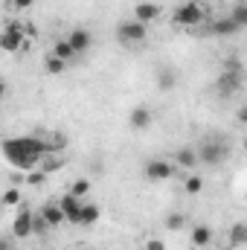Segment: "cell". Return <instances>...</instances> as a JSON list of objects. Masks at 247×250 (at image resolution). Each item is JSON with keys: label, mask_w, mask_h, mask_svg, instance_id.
Masks as SVG:
<instances>
[{"label": "cell", "mask_w": 247, "mask_h": 250, "mask_svg": "<svg viewBox=\"0 0 247 250\" xmlns=\"http://www.w3.org/2000/svg\"><path fill=\"white\" fill-rule=\"evenodd\" d=\"M0 148H3V154H6V160H9L12 166H18V169H35L47 154H53V151H50V143L41 140V137H15V140H3Z\"/></svg>", "instance_id": "cell-1"}, {"label": "cell", "mask_w": 247, "mask_h": 250, "mask_svg": "<svg viewBox=\"0 0 247 250\" xmlns=\"http://www.w3.org/2000/svg\"><path fill=\"white\" fill-rule=\"evenodd\" d=\"M198 154V163H206V166H218L230 157V143L224 137H206L201 140V146L195 148Z\"/></svg>", "instance_id": "cell-2"}, {"label": "cell", "mask_w": 247, "mask_h": 250, "mask_svg": "<svg viewBox=\"0 0 247 250\" xmlns=\"http://www.w3.org/2000/svg\"><path fill=\"white\" fill-rule=\"evenodd\" d=\"M204 18H206V9H204V3H198V0H186L181 3L178 9H175V15H172V21L178 23V26H201L204 23Z\"/></svg>", "instance_id": "cell-3"}, {"label": "cell", "mask_w": 247, "mask_h": 250, "mask_svg": "<svg viewBox=\"0 0 247 250\" xmlns=\"http://www.w3.org/2000/svg\"><path fill=\"white\" fill-rule=\"evenodd\" d=\"M215 90H218L221 96H233V93L242 90V67H239L236 62L224 67V73H221L218 82H215Z\"/></svg>", "instance_id": "cell-4"}, {"label": "cell", "mask_w": 247, "mask_h": 250, "mask_svg": "<svg viewBox=\"0 0 247 250\" xmlns=\"http://www.w3.org/2000/svg\"><path fill=\"white\" fill-rule=\"evenodd\" d=\"M117 38L123 41L125 47L143 44V41L148 38V26L140 23V21H120V23H117Z\"/></svg>", "instance_id": "cell-5"}, {"label": "cell", "mask_w": 247, "mask_h": 250, "mask_svg": "<svg viewBox=\"0 0 247 250\" xmlns=\"http://www.w3.org/2000/svg\"><path fill=\"white\" fill-rule=\"evenodd\" d=\"M0 50H6V53H18V50H23V23H9L3 32H0Z\"/></svg>", "instance_id": "cell-6"}, {"label": "cell", "mask_w": 247, "mask_h": 250, "mask_svg": "<svg viewBox=\"0 0 247 250\" xmlns=\"http://www.w3.org/2000/svg\"><path fill=\"white\" fill-rule=\"evenodd\" d=\"M67 44L73 47V53H76V59H79V56H87V53H90V47H93V35H90L87 29L79 26V29H73V32L67 35Z\"/></svg>", "instance_id": "cell-7"}, {"label": "cell", "mask_w": 247, "mask_h": 250, "mask_svg": "<svg viewBox=\"0 0 247 250\" xmlns=\"http://www.w3.org/2000/svg\"><path fill=\"white\" fill-rule=\"evenodd\" d=\"M143 172H145L148 181H169L175 175V163H169V160H148Z\"/></svg>", "instance_id": "cell-8"}, {"label": "cell", "mask_w": 247, "mask_h": 250, "mask_svg": "<svg viewBox=\"0 0 247 250\" xmlns=\"http://www.w3.org/2000/svg\"><path fill=\"white\" fill-rule=\"evenodd\" d=\"M160 18V6L157 3H151V0H140L137 6H134V21H140V23H151V21H157Z\"/></svg>", "instance_id": "cell-9"}, {"label": "cell", "mask_w": 247, "mask_h": 250, "mask_svg": "<svg viewBox=\"0 0 247 250\" xmlns=\"http://www.w3.org/2000/svg\"><path fill=\"white\" fill-rule=\"evenodd\" d=\"M12 236H15V239H26V236H32V209H26V207H23V209L15 215Z\"/></svg>", "instance_id": "cell-10"}, {"label": "cell", "mask_w": 247, "mask_h": 250, "mask_svg": "<svg viewBox=\"0 0 247 250\" xmlns=\"http://www.w3.org/2000/svg\"><path fill=\"white\" fill-rule=\"evenodd\" d=\"M151 123H154V114H151V108H145V105H137V108L128 114V125H131L134 131H145Z\"/></svg>", "instance_id": "cell-11"}, {"label": "cell", "mask_w": 247, "mask_h": 250, "mask_svg": "<svg viewBox=\"0 0 247 250\" xmlns=\"http://www.w3.org/2000/svg\"><path fill=\"white\" fill-rule=\"evenodd\" d=\"M59 207H62L64 212V221H70V224H76V218H79V207H82V201L79 198H73L70 192L62 195V201H59Z\"/></svg>", "instance_id": "cell-12"}, {"label": "cell", "mask_w": 247, "mask_h": 250, "mask_svg": "<svg viewBox=\"0 0 247 250\" xmlns=\"http://www.w3.org/2000/svg\"><path fill=\"white\" fill-rule=\"evenodd\" d=\"M236 32H242V26L233 18H221V21L212 23V35H218V38H233Z\"/></svg>", "instance_id": "cell-13"}, {"label": "cell", "mask_w": 247, "mask_h": 250, "mask_svg": "<svg viewBox=\"0 0 247 250\" xmlns=\"http://www.w3.org/2000/svg\"><path fill=\"white\" fill-rule=\"evenodd\" d=\"M99 207L96 204H82L79 207V218H76V224H82V227H93L96 221H99Z\"/></svg>", "instance_id": "cell-14"}, {"label": "cell", "mask_w": 247, "mask_h": 250, "mask_svg": "<svg viewBox=\"0 0 247 250\" xmlns=\"http://www.w3.org/2000/svg\"><path fill=\"white\" fill-rule=\"evenodd\" d=\"M41 218L50 224V230H53V227H62V224H64V212H62V207H59V201L47 204V207L41 209Z\"/></svg>", "instance_id": "cell-15"}, {"label": "cell", "mask_w": 247, "mask_h": 250, "mask_svg": "<svg viewBox=\"0 0 247 250\" xmlns=\"http://www.w3.org/2000/svg\"><path fill=\"white\" fill-rule=\"evenodd\" d=\"M175 163H178L181 169H195V166H198V154H195V148H192V146L178 148V151H175Z\"/></svg>", "instance_id": "cell-16"}, {"label": "cell", "mask_w": 247, "mask_h": 250, "mask_svg": "<svg viewBox=\"0 0 247 250\" xmlns=\"http://www.w3.org/2000/svg\"><path fill=\"white\" fill-rule=\"evenodd\" d=\"M157 87H160V90H175V87H178V73H175L172 67H163V70L157 73Z\"/></svg>", "instance_id": "cell-17"}, {"label": "cell", "mask_w": 247, "mask_h": 250, "mask_svg": "<svg viewBox=\"0 0 247 250\" xmlns=\"http://www.w3.org/2000/svg\"><path fill=\"white\" fill-rule=\"evenodd\" d=\"M209 242H212V230L206 224H195L192 227V245L195 248H206Z\"/></svg>", "instance_id": "cell-18"}, {"label": "cell", "mask_w": 247, "mask_h": 250, "mask_svg": "<svg viewBox=\"0 0 247 250\" xmlns=\"http://www.w3.org/2000/svg\"><path fill=\"white\" fill-rule=\"evenodd\" d=\"M56 59H62V62H73L76 59V53H73V47L67 44V38H59L56 44H53V50H50Z\"/></svg>", "instance_id": "cell-19"}, {"label": "cell", "mask_w": 247, "mask_h": 250, "mask_svg": "<svg viewBox=\"0 0 247 250\" xmlns=\"http://www.w3.org/2000/svg\"><path fill=\"white\" fill-rule=\"evenodd\" d=\"M44 70H47L50 76H62L64 70H67V62H62V59H56L53 53H47V56H44Z\"/></svg>", "instance_id": "cell-20"}, {"label": "cell", "mask_w": 247, "mask_h": 250, "mask_svg": "<svg viewBox=\"0 0 247 250\" xmlns=\"http://www.w3.org/2000/svg\"><path fill=\"white\" fill-rule=\"evenodd\" d=\"M186 227V215L184 212H172L169 218H166V230H172V233H181Z\"/></svg>", "instance_id": "cell-21"}, {"label": "cell", "mask_w": 247, "mask_h": 250, "mask_svg": "<svg viewBox=\"0 0 247 250\" xmlns=\"http://www.w3.org/2000/svg\"><path fill=\"white\" fill-rule=\"evenodd\" d=\"M230 18H233V21H236V23H239V26L245 29V26H247V3H242V0H239V3L233 6V12H230Z\"/></svg>", "instance_id": "cell-22"}, {"label": "cell", "mask_w": 247, "mask_h": 250, "mask_svg": "<svg viewBox=\"0 0 247 250\" xmlns=\"http://www.w3.org/2000/svg\"><path fill=\"white\" fill-rule=\"evenodd\" d=\"M0 204H3V207H18V204H21V189H18V187H9L6 192H3Z\"/></svg>", "instance_id": "cell-23"}, {"label": "cell", "mask_w": 247, "mask_h": 250, "mask_svg": "<svg viewBox=\"0 0 247 250\" xmlns=\"http://www.w3.org/2000/svg\"><path fill=\"white\" fill-rule=\"evenodd\" d=\"M87 192H90V181H87V178H79V181L70 187V195H73V198H79V201H82Z\"/></svg>", "instance_id": "cell-24"}, {"label": "cell", "mask_w": 247, "mask_h": 250, "mask_svg": "<svg viewBox=\"0 0 247 250\" xmlns=\"http://www.w3.org/2000/svg\"><path fill=\"white\" fill-rule=\"evenodd\" d=\"M230 242H233L236 248H245V242H247V227H245V224H236V227H233Z\"/></svg>", "instance_id": "cell-25"}, {"label": "cell", "mask_w": 247, "mask_h": 250, "mask_svg": "<svg viewBox=\"0 0 247 250\" xmlns=\"http://www.w3.org/2000/svg\"><path fill=\"white\" fill-rule=\"evenodd\" d=\"M47 233H50V224L41 218V212L38 215L32 212V236H47Z\"/></svg>", "instance_id": "cell-26"}, {"label": "cell", "mask_w": 247, "mask_h": 250, "mask_svg": "<svg viewBox=\"0 0 247 250\" xmlns=\"http://www.w3.org/2000/svg\"><path fill=\"white\" fill-rule=\"evenodd\" d=\"M204 189V178L201 175H189L186 178V195H198Z\"/></svg>", "instance_id": "cell-27"}, {"label": "cell", "mask_w": 247, "mask_h": 250, "mask_svg": "<svg viewBox=\"0 0 247 250\" xmlns=\"http://www.w3.org/2000/svg\"><path fill=\"white\" fill-rule=\"evenodd\" d=\"M143 250H166V245H163L160 239H148V242L143 245Z\"/></svg>", "instance_id": "cell-28"}, {"label": "cell", "mask_w": 247, "mask_h": 250, "mask_svg": "<svg viewBox=\"0 0 247 250\" xmlns=\"http://www.w3.org/2000/svg\"><path fill=\"white\" fill-rule=\"evenodd\" d=\"M9 3H12L15 9H29V6L35 3V0H9Z\"/></svg>", "instance_id": "cell-29"}, {"label": "cell", "mask_w": 247, "mask_h": 250, "mask_svg": "<svg viewBox=\"0 0 247 250\" xmlns=\"http://www.w3.org/2000/svg\"><path fill=\"white\" fill-rule=\"evenodd\" d=\"M44 181V172H38V175H29V184H41Z\"/></svg>", "instance_id": "cell-30"}, {"label": "cell", "mask_w": 247, "mask_h": 250, "mask_svg": "<svg viewBox=\"0 0 247 250\" xmlns=\"http://www.w3.org/2000/svg\"><path fill=\"white\" fill-rule=\"evenodd\" d=\"M0 250H12V242L9 239H0Z\"/></svg>", "instance_id": "cell-31"}, {"label": "cell", "mask_w": 247, "mask_h": 250, "mask_svg": "<svg viewBox=\"0 0 247 250\" xmlns=\"http://www.w3.org/2000/svg\"><path fill=\"white\" fill-rule=\"evenodd\" d=\"M3 96H6V82L0 79V99H3Z\"/></svg>", "instance_id": "cell-32"}]
</instances>
